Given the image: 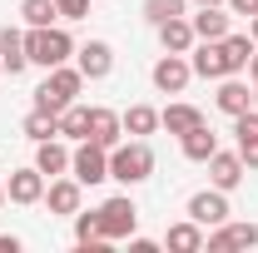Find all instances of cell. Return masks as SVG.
<instances>
[{
	"label": "cell",
	"mask_w": 258,
	"mask_h": 253,
	"mask_svg": "<svg viewBox=\"0 0 258 253\" xmlns=\"http://www.w3.org/2000/svg\"><path fill=\"white\" fill-rule=\"evenodd\" d=\"M75 243H80V248L104 243V233H99V214H75Z\"/></svg>",
	"instance_id": "obj_28"
},
{
	"label": "cell",
	"mask_w": 258,
	"mask_h": 253,
	"mask_svg": "<svg viewBox=\"0 0 258 253\" xmlns=\"http://www.w3.org/2000/svg\"><path fill=\"white\" fill-rule=\"evenodd\" d=\"M80 179H50V189H45V204H50V214H80Z\"/></svg>",
	"instance_id": "obj_16"
},
{
	"label": "cell",
	"mask_w": 258,
	"mask_h": 253,
	"mask_svg": "<svg viewBox=\"0 0 258 253\" xmlns=\"http://www.w3.org/2000/svg\"><path fill=\"white\" fill-rule=\"evenodd\" d=\"M199 5H224V0H199Z\"/></svg>",
	"instance_id": "obj_37"
},
{
	"label": "cell",
	"mask_w": 258,
	"mask_h": 253,
	"mask_svg": "<svg viewBox=\"0 0 258 253\" xmlns=\"http://www.w3.org/2000/svg\"><path fill=\"white\" fill-rule=\"evenodd\" d=\"M248 75H253V85H258V50H253V60H248Z\"/></svg>",
	"instance_id": "obj_35"
},
{
	"label": "cell",
	"mask_w": 258,
	"mask_h": 253,
	"mask_svg": "<svg viewBox=\"0 0 258 253\" xmlns=\"http://www.w3.org/2000/svg\"><path fill=\"white\" fill-rule=\"evenodd\" d=\"M60 134L64 139H90V109L85 104H70L60 114Z\"/></svg>",
	"instance_id": "obj_27"
},
{
	"label": "cell",
	"mask_w": 258,
	"mask_h": 253,
	"mask_svg": "<svg viewBox=\"0 0 258 253\" xmlns=\"http://www.w3.org/2000/svg\"><path fill=\"white\" fill-rule=\"evenodd\" d=\"M35 169L45 174V179H60L64 169H70V149L55 144V139H40V154H35Z\"/></svg>",
	"instance_id": "obj_20"
},
{
	"label": "cell",
	"mask_w": 258,
	"mask_h": 253,
	"mask_svg": "<svg viewBox=\"0 0 258 253\" xmlns=\"http://www.w3.org/2000/svg\"><path fill=\"white\" fill-rule=\"evenodd\" d=\"M20 248V238H15V233H0V253H15Z\"/></svg>",
	"instance_id": "obj_34"
},
{
	"label": "cell",
	"mask_w": 258,
	"mask_h": 253,
	"mask_svg": "<svg viewBox=\"0 0 258 253\" xmlns=\"http://www.w3.org/2000/svg\"><path fill=\"white\" fill-rule=\"evenodd\" d=\"M189 219L194 223H228V199H224V189H204V194H194L189 199Z\"/></svg>",
	"instance_id": "obj_7"
},
{
	"label": "cell",
	"mask_w": 258,
	"mask_h": 253,
	"mask_svg": "<svg viewBox=\"0 0 258 253\" xmlns=\"http://www.w3.org/2000/svg\"><path fill=\"white\" fill-rule=\"evenodd\" d=\"M209 179H214V189H238V184H243V159L238 154H224V149H219V154L209 159Z\"/></svg>",
	"instance_id": "obj_15"
},
{
	"label": "cell",
	"mask_w": 258,
	"mask_h": 253,
	"mask_svg": "<svg viewBox=\"0 0 258 253\" xmlns=\"http://www.w3.org/2000/svg\"><path fill=\"white\" fill-rule=\"evenodd\" d=\"M55 10H60L64 20H85L90 15V0H55Z\"/></svg>",
	"instance_id": "obj_31"
},
{
	"label": "cell",
	"mask_w": 258,
	"mask_h": 253,
	"mask_svg": "<svg viewBox=\"0 0 258 253\" xmlns=\"http://www.w3.org/2000/svg\"><path fill=\"white\" fill-rule=\"evenodd\" d=\"M25 55H30V65L55 70V65H64L70 55H75V40H70V30H60V25H30Z\"/></svg>",
	"instance_id": "obj_2"
},
{
	"label": "cell",
	"mask_w": 258,
	"mask_h": 253,
	"mask_svg": "<svg viewBox=\"0 0 258 253\" xmlns=\"http://www.w3.org/2000/svg\"><path fill=\"white\" fill-rule=\"evenodd\" d=\"M0 75H5V65H0Z\"/></svg>",
	"instance_id": "obj_40"
},
{
	"label": "cell",
	"mask_w": 258,
	"mask_h": 253,
	"mask_svg": "<svg viewBox=\"0 0 258 253\" xmlns=\"http://www.w3.org/2000/svg\"><path fill=\"white\" fill-rule=\"evenodd\" d=\"M189 75H194V65L184 60V55H169V50H164V60L149 70V80H154L159 95H179V90L189 85Z\"/></svg>",
	"instance_id": "obj_6"
},
{
	"label": "cell",
	"mask_w": 258,
	"mask_h": 253,
	"mask_svg": "<svg viewBox=\"0 0 258 253\" xmlns=\"http://www.w3.org/2000/svg\"><path fill=\"white\" fill-rule=\"evenodd\" d=\"M0 204H5V184H0Z\"/></svg>",
	"instance_id": "obj_38"
},
{
	"label": "cell",
	"mask_w": 258,
	"mask_h": 253,
	"mask_svg": "<svg viewBox=\"0 0 258 253\" xmlns=\"http://www.w3.org/2000/svg\"><path fill=\"white\" fill-rule=\"evenodd\" d=\"M248 35H253V40H258V15H248Z\"/></svg>",
	"instance_id": "obj_36"
},
{
	"label": "cell",
	"mask_w": 258,
	"mask_h": 253,
	"mask_svg": "<svg viewBox=\"0 0 258 253\" xmlns=\"http://www.w3.org/2000/svg\"><path fill=\"white\" fill-rule=\"evenodd\" d=\"M159 40H164V50H169V55H189L199 35H194V25L184 20V15H174V20H164V25H159Z\"/></svg>",
	"instance_id": "obj_17"
},
{
	"label": "cell",
	"mask_w": 258,
	"mask_h": 253,
	"mask_svg": "<svg viewBox=\"0 0 258 253\" xmlns=\"http://www.w3.org/2000/svg\"><path fill=\"white\" fill-rule=\"evenodd\" d=\"M20 15H25V25H50L60 10H55V0H20Z\"/></svg>",
	"instance_id": "obj_30"
},
{
	"label": "cell",
	"mask_w": 258,
	"mask_h": 253,
	"mask_svg": "<svg viewBox=\"0 0 258 253\" xmlns=\"http://www.w3.org/2000/svg\"><path fill=\"white\" fill-rule=\"evenodd\" d=\"M179 144H184V159H194V164H209L219 154V134L209 124H194L189 134H179Z\"/></svg>",
	"instance_id": "obj_14"
},
{
	"label": "cell",
	"mask_w": 258,
	"mask_h": 253,
	"mask_svg": "<svg viewBox=\"0 0 258 253\" xmlns=\"http://www.w3.org/2000/svg\"><path fill=\"white\" fill-rule=\"evenodd\" d=\"M233 134H238V159H243V169H258V109L233 114Z\"/></svg>",
	"instance_id": "obj_10"
},
{
	"label": "cell",
	"mask_w": 258,
	"mask_h": 253,
	"mask_svg": "<svg viewBox=\"0 0 258 253\" xmlns=\"http://www.w3.org/2000/svg\"><path fill=\"white\" fill-rule=\"evenodd\" d=\"M0 65H5L10 75H20V70L30 65V55H25V35H20V30H0Z\"/></svg>",
	"instance_id": "obj_21"
},
{
	"label": "cell",
	"mask_w": 258,
	"mask_h": 253,
	"mask_svg": "<svg viewBox=\"0 0 258 253\" xmlns=\"http://www.w3.org/2000/svg\"><path fill=\"white\" fill-rule=\"evenodd\" d=\"M258 243V228L253 223H224L219 233H209L204 238V248L209 253H228V248H253Z\"/></svg>",
	"instance_id": "obj_8"
},
{
	"label": "cell",
	"mask_w": 258,
	"mask_h": 253,
	"mask_svg": "<svg viewBox=\"0 0 258 253\" xmlns=\"http://www.w3.org/2000/svg\"><path fill=\"white\" fill-rule=\"evenodd\" d=\"M154 248H159L154 238H134V243H129V253H154Z\"/></svg>",
	"instance_id": "obj_33"
},
{
	"label": "cell",
	"mask_w": 258,
	"mask_h": 253,
	"mask_svg": "<svg viewBox=\"0 0 258 253\" xmlns=\"http://www.w3.org/2000/svg\"><path fill=\"white\" fill-rule=\"evenodd\" d=\"M174 15H184V0H144V20L159 30L164 20H174Z\"/></svg>",
	"instance_id": "obj_29"
},
{
	"label": "cell",
	"mask_w": 258,
	"mask_h": 253,
	"mask_svg": "<svg viewBox=\"0 0 258 253\" xmlns=\"http://www.w3.org/2000/svg\"><path fill=\"white\" fill-rule=\"evenodd\" d=\"M189 25H194L199 40H224V35H228V15L219 10V5H199V15H194Z\"/></svg>",
	"instance_id": "obj_19"
},
{
	"label": "cell",
	"mask_w": 258,
	"mask_h": 253,
	"mask_svg": "<svg viewBox=\"0 0 258 253\" xmlns=\"http://www.w3.org/2000/svg\"><path fill=\"white\" fill-rule=\"evenodd\" d=\"M5 199L10 204H40L45 199V174L40 169H15L10 184H5Z\"/></svg>",
	"instance_id": "obj_9"
},
{
	"label": "cell",
	"mask_w": 258,
	"mask_h": 253,
	"mask_svg": "<svg viewBox=\"0 0 258 253\" xmlns=\"http://www.w3.org/2000/svg\"><path fill=\"white\" fill-rule=\"evenodd\" d=\"M159 124L169 129V134H189L194 124H204V109H194V104H169L159 114Z\"/></svg>",
	"instance_id": "obj_24"
},
{
	"label": "cell",
	"mask_w": 258,
	"mask_h": 253,
	"mask_svg": "<svg viewBox=\"0 0 258 253\" xmlns=\"http://www.w3.org/2000/svg\"><path fill=\"white\" fill-rule=\"evenodd\" d=\"M219 45H224L228 75H238V70H248V60H253V35H224Z\"/></svg>",
	"instance_id": "obj_22"
},
{
	"label": "cell",
	"mask_w": 258,
	"mask_h": 253,
	"mask_svg": "<svg viewBox=\"0 0 258 253\" xmlns=\"http://www.w3.org/2000/svg\"><path fill=\"white\" fill-rule=\"evenodd\" d=\"M154 174V149L144 139H129V144H114L109 149V179L119 184H144Z\"/></svg>",
	"instance_id": "obj_3"
},
{
	"label": "cell",
	"mask_w": 258,
	"mask_h": 253,
	"mask_svg": "<svg viewBox=\"0 0 258 253\" xmlns=\"http://www.w3.org/2000/svg\"><path fill=\"white\" fill-rule=\"evenodd\" d=\"M233 15H258V0H224Z\"/></svg>",
	"instance_id": "obj_32"
},
{
	"label": "cell",
	"mask_w": 258,
	"mask_h": 253,
	"mask_svg": "<svg viewBox=\"0 0 258 253\" xmlns=\"http://www.w3.org/2000/svg\"><path fill=\"white\" fill-rule=\"evenodd\" d=\"M164 243H169L174 253H199V248H204V223H194V219L189 223H174Z\"/></svg>",
	"instance_id": "obj_23"
},
{
	"label": "cell",
	"mask_w": 258,
	"mask_h": 253,
	"mask_svg": "<svg viewBox=\"0 0 258 253\" xmlns=\"http://www.w3.org/2000/svg\"><path fill=\"white\" fill-rule=\"evenodd\" d=\"M85 90V75H80V65L70 70V65H55L50 75H45V85L35 90V109H50V114H64L75 95Z\"/></svg>",
	"instance_id": "obj_1"
},
{
	"label": "cell",
	"mask_w": 258,
	"mask_h": 253,
	"mask_svg": "<svg viewBox=\"0 0 258 253\" xmlns=\"http://www.w3.org/2000/svg\"><path fill=\"white\" fill-rule=\"evenodd\" d=\"M253 109H258V90H253Z\"/></svg>",
	"instance_id": "obj_39"
},
{
	"label": "cell",
	"mask_w": 258,
	"mask_h": 253,
	"mask_svg": "<svg viewBox=\"0 0 258 253\" xmlns=\"http://www.w3.org/2000/svg\"><path fill=\"white\" fill-rule=\"evenodd\" d=\"M189 65H194V75H204V80H224L228 75V60H224L219 40H204L199 50H189Z\"/></svg>",
	"instance_id": "obj_11"
},
{
	"label": "cell",
	"mask_w": 258,
	"mask_h": 253,
	"mask_svg": "<svg viewBox=\"0 0 258 253\" xmlns=\"http://www.w3.org/2000/svg\"><path fill=\"white\" fill-rule=\"evenodd\" d=\"M214 104H219L224 114H243V109H253V95H248V85H243V80H233V75H224V85H219V95H214Z\"/></svg>",
	"instance_id": "obj_18"
},
{
	"label": "cell",
	"mask_w": 258,
	"mask_h": 253,
	"mask_svg": "<svg viewBox=\"0 0 258 253\" xmlns=\"http://www.w3.org/2000/svg\"><path fill=\"white\" fill-rule=\"evenodd\" d=\"M119 134H124V119H119L114 109L95 104V109H90V139L104 144V149H114V144H119Z\"/></svg>",
	"instance_id": "obj_13"
},
{
	"label": "cell",
	"mask_w": 258,
	"mask_h": 253,
	"mask_svg": "<svg viewBox=\"0 0 258 253\" xmlns=\"http://www.w3.org/2000/svg\"><path fill=\"white\" fill-rule=\"evenodd\" d=\"M119 119H124V134L139 139V134H154V129H159V109H149V104H129Z\"/></svg>",
	"instance_id": "obj_25"
},
{
	"label": "cell",
	"mask_w": 258,
	"mask_h": 253,
	"mask_svg": "<svg viewBox=\"0 0 258 253\" xmlns=\"http://www.w3.org/2000/svg\"><path fill=\"white\" fill-rule=\"evenodd\" d=\"M25 134H30L35 144H40V139H55V134H60V114H50V109H30V114H25Z\"/></svg>",
	"instance_id": "obj_26"
},
{
	"label": "cell",
	"mask_w": 258,
	"mask_h": 253,
	"mask_svg": "<svg viewBox=\"0 0 258 253\" xmlns=\"http://www.w3.org/2000/svg\"><path fill=\"white\" fill-rule=\"evenodd\" d=\"M75 55H80V75H85V80H104V75L114 70V50H109L104 40H90V45H80Z\"/></svg>",
	"instance_id": "obj_12"
},
{
	"label": "cell",
	"mask_w": 258,
	"mask_h": 253,
	"mask_svg": "<svg viewBox=\"0 0 258 253\" xmlns=\"http://www.w3.org/2000/svg\"><path fill=\"white\" fill-rule=\"evenodd\" d=\"M70 169H75L80 184H104L109 179V149L95 139H80V149L70 154Z\"/></svg>",
	"instance_id": "obj_5"
},
{
	"label": "cell",
	"mask_w": 258,
	"mask_h": 253,
	"mask_svg": "<svg viewBox=\"0 0 258 253\" xmlns=\"http://www.w3.org/2000/svg\"><path fill=\"white\" fill-rule=\"evenodd\" d=\"M95 214H99V233H104V243H119V238H129V233H134V223H139V209H134V199H129V194H119V199H104Z\"/></svg>",
	"instance_id": "obj_4"
}]
</instances>
